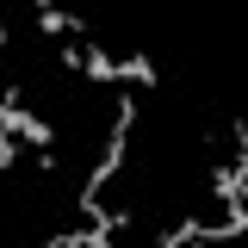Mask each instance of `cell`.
<instances>
[{"label":"cell","mask_w":248,"mask_h":248,"mask_svg":"<svg viewBox=\"0 0 248 248\" xmlns=\"http://www.w3.org/2000/svg\"><path fill=\"white\" fill-rule=\"evenodd\" d=\"M13 161H19V137H13V130H6V124H0V174H6V168H13Z\"/></svg>","instance_id":"1"},{"label":"cell","mask_w":248,"mask_h":248,"mask_svg":"<svg viewBox=\"0 0 248 248\" xmlns=\"http://www.w3.org/2000/svg\"><path fill=\"white\" fill-rule=\"evenodd\" d=\"M6 50H13V25L0 19V56H6Z\"/></svg>","instance_id":"2"}]
</instances>
